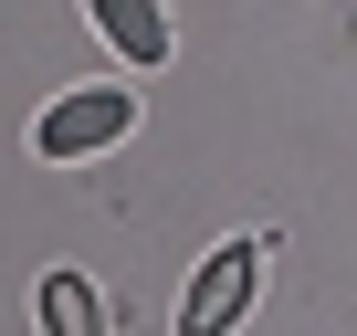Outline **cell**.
I'll return each mask as SVG.
<instances>
[{
    "instance_id": "obj_1",
    "label": "cell",
    "mask_w": 357,
    "mask_h": 336,
    "mask_svg": "<svg viewBox=\"0 0 357 336\" xmlns=\"http://www.w3.org/2000/svg\"><path fill=\"white\" fill-rule=\"evenodd\" d=\"M126 137H137V95L126 84H63L32 116V158H53V168H84V158H105Z\"/></svg>"
},
{
    "instance_id": "obj_2",
    "label": "cell",
    "mask_w": 357,
    "mask_h": 336,
    "mask_svg": "<svg viewBox=\"0 0 357 336\" xmlns=\"http://www.w3.org/2000/svg\"><path fill=\"white\" fill-rule=\"evenodd\" d=\"M252 294H263V231H231V242L200 252L190 294H178V336H242Z\"/></svg>"
},
{
    "instance_id": "obj_3",
    "label": "cell",
    "mask_w": 357,
    "mask_h": 336,
    "mask_svg": "<svg viewBox=\"0 0 357 336\" xmlns=\"http://www.w3.org/2000/svg\"><path fill=\"white\" fill-rule=\"evenodd\" d=\"M84 22L137 63V74H158L168 53H178V32H168V11H158V0H84Z\"/></svg>"
},
{
    "instance_id": "obj_4",
    "label": "cell",
    "mask_w": 357,
    "mask_h": 336,
    "mask_svg": "<svg viewBox=\"0 0 357 336\" xmlns=\"http://www.w3.org/2000/svg\"><path fill=\"white\" fill-rule=\"evenodd\" d=\"M32 315H43V336H105V294L84 273H43L32 284Z\"/></svg>"
}]
</instances>
